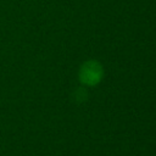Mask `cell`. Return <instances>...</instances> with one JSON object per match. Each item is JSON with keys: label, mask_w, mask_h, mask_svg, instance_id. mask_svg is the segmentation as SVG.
<instances>
[{"label": "cell", "mask_w": 156, "mask_h": 156, "mask_svg": "<svg viewBox=\"0 0 156 156\" xmlns=\"http://www.w3.org/2000/svg\"><path fill=\"white\" fill-rule=\"evenodd\" d=\"M100 68L98 65H93V63H88L85 66V68L82 71V78L84 79V82L87 83H95L96 80H99L100 77Z\"/></svg>", "instance_id": "obj_1"}]
</instances>
